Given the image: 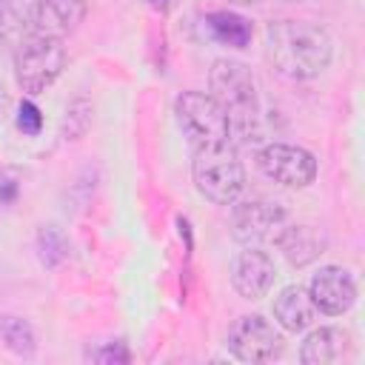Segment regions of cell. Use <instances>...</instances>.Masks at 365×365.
<instances>
[{"instance_id": "obj_4", "label": "cell", "mask_w": 365, "mask_h": 365, "mask_svg": "<svg viewBox=\"0 0 365 365\" xmlns=\"http://www.w3.org/2000/svg\"><path fill=\"white\" fill-rule=\"evenodd\" d=\"M66 68V46L63 37L34 31L17 43L14 51V80L26 94L46 91Z\"/></svg>"}, {"instance_id": "obj_23", "label": "cell", "mask_w": 365, "mask_h": 365, "mask_svg": "<svg viewBox=\"0 0 365 365\" xmlns=\"http://www.w3.org/2000/svg\"><path fill=\"white\" fill-rule=\"evenodd\" d=\"M9 108H11V97H9V91H6V86L0 83V120L9 114Z\"/></svg>"}, {"instance_id": "obj_22", "label": "cell", "mask_w": 365, "mask_h": 365, "mask_svg": "<svg viewBox=\"0 0 365 365\" xmlns=\"http://www.w3.org/2000/svg\"><path fill=\"white\" fill-rule=\"evenodd\" d=\"M145 3H148L154 11H160V14H168V11L177 6V0H145Z\"/></svg>"}, {"instance_id": "obj_8", "label": "cell", "mask_w": 365, "mask_h": 365, "mask_svg": "<svg viewBox=\"0 0 365 365\" xmlns=\"http://www.w3.org/2000/svg\"><path fill=\"white\" fill-rule=\"evenodd\" d=\"M225 345L231 351V356H237L240 362H268L274 356H279L282 351V336L277 334V328L259 317V314H245L240 319H234V325L228 328Z\"/></svg>"}, {"instance_id": "obj_25", "label": "cell", "mask_w": 365, "mask_h": 365, "mask_svg": "<svg viewBox=\"0 0 365 365\" xmlns=\"http://www.w3.org/2000/svg\"><path fill=\"white\" fill-rule=\"evenodd\" d=\"M277 3H299V0H277Z\"/></svg>"}, {"instance_id": "obj_21", "label": "cell", "mask_w": 365, "mask_h": 365, "mask_svg": "<svg viewBox=\"0 0 365 365\" xmlns=\"http://www.w3.org/2000/svg\"><path fill=\"white\" fill-rule=\"evenodd\" d=\"M88 359H97V362H128L131 354H128L125 342H106V345L88 351Z\"/></svg>"}, {"instance_id": "obj_6", "label": "cell", "mask_w": 365, "mask_h": 365, "mask_svg": "<svg viewBox=\"0 0 365 365\" xmlns=\"http://www.w3.org/2000/svg\"><path fill=\"white\" fill-rule=\"evenodd\" d=\"M288 222V211L265 197H251V200H234L231 202V217H228V228L231 237L240 245H262V242H274V237L279 234V228Z\"/></svg>"}, {"instance_id": "obj_1", "label": "cell", "mask_w": 365, "mask_h": 365, "mask_svg": "<svg viewBox=\"0 0 365 365\" xmlns=\"http://www.w3.org/2000/svg\"><path fill=\"white\" fill-rule=\"evenodd\" d=\"M334 57L331 34L308 20H277L265 29V60L288 80L319 77Z\"/></svg>"}, {"instance_id": "obj_2", "label": "cell", "mask_w": 365, "mask_h": 365, "mask_svg": "<svg viewBox=\"0 0 365 365\" xmlns=\"http://www.w3.org/2000/svg\"><path fill=\"white\" fill-rule=\"evenodd\" d=\"M208 86H211L208 94L222 106L228 117V143L234 148L259 143L262 140L259 97H257V83H254L251 68L240 60L220 57L211 63Z\"/></svg>"}, {"instance_id": "obj_17", "label": "cell", "mask_w": 365, "mask_h": 365, "mask_svg": "<svg viewBox=\"0 0 365 365\" xmlns=\"http://www.w3.org/2000/svg\"><path fill=\"white\" fill-rule=\"evenodd\" d=\"M0 339L9 351L20 354V356H31L37 351V334L34 328L14 314H0Z\"/></svg>"}, {"instance_id": "obj_7", "label": "cell", "mask_w": 365, "mask_h": 365, "mask_svg": "<svg viewBox=\"0 0 365 365\" xmlns=\"http://www.w3.org/2000/svg\"><path fill=\"white\" fill-rule=\"evenodd\" d=\"M259 171L282 188H308L317 180V160L308 148L291 143H268L257 154Z\"/></svg>"}, {"instance_id": "obj_5", "label": "cell", "mask_w": 365, "mask_h": 365, "mask_svg": "<svg viewBox=\"0 0 365 365\" xmlns=\"http://www.w3.org/2000/svg\"><path fill=\"white\" fill-rule=\"evenodd\" d=\"M174 114L182 134L194 145H211L228 140V117L208 91H182L174 100Z\"/></svg>"}, {"instance_id": "obj_9", "label": "cell", "mask_w": 365, "mask_h": 365, "mask_svg": "<svg viewBox=\"0 0 365 365\" xmlns=\"http://www.w3.org/2000/svg\"><path fill=\"white\" fill-rule=\"evenodd\" d=\"M231 285L242 299H262L274 279H277V268L268 251H262L259 245H242V251L231 259Z\"/></svg>"}, {"instance_id": "obj_19", "label": "cell", "mask_w": 365, "mask_h": 365, "mask_svg": "<svg viewBox=\"0 0 365 365\" xmlns=\"http://www.w3.org/2000/svg\"><path fill=\"white\" fill-rule=\"evenodd\" d=\"M91 114H94V108H91L88 100H83V97L71 100L66 106V117H63V137L66 140H80L91 125Z\"/></svg>"}, {"instance_id": "obj_20", "label": "cell", "mask_w": 365, "mask_h": 365, "mask_svg": "<svg viewBox=\"0 0 365 365\" xmlns=\"http://www.w3.org/2000/svg\"><path fill=\"white\" fill-rule=\"evenodd\" d=\"M17 128H20L23 134H29V137H37V134H40V128H43V114H40V108H37L31 100H23V103L17 106Z\"/></svg>"}, {"instance_id": "obj_12", "label": "cell", "mask_w": 365, "mask_h": 365, "mask_svg": "<svg viewBox=\"0 0 365 365\" xmlns=\"http://www.w3.org/2000/svg\"><path fill=\"white\" fill-rule=\"evenodd\" d=\"M351 351V336L342 328L334 325H319L314 331H308V336L299 345V359L305 365H331L339 362L342 356H348Z\"/></svg>"}, {"instance_id": "obj_14", "label": "cell", "mask_w": 365, "mask_h": 365, "mask_svg": "<svg viewBox=\"0 0 365 365\" xmlns=\"http://www.w3.org/2000/svg\"><path fill=\"white\" fill-rule=\"evenodd\" d=\"M40 11L43 0H0V37L20 43L40 31Z\"/></svg>"}, {"instance_id": "obj_15", "label": "cell", "mask_w": 365, "mask_h": 365, "mask_svg": "<svg viewBox=\"0 0 365 365\" xmlns=\"http://www.w3.org/2000/svg\"><path fill=\"white\" fill-rule=\"evenodd\" d=\"M202 29L208 31V37L220 46H228V48H248L251 46V37H254V26L248 17L231 11V9H220V11H211L205 14L202 20Z\"/></svg>"}, {"instance_id": "obj_3", "label": "cell", "mask_w": 365, "mask_h": 365, "mask_svg": "<svg viewBox=\"0 0 365 365\" xmlns=\"http://www.w3.org/2000/svg\"><path fill=\"white\" fill-rule=\"evenodd\" d=\"M191 180L197 191L214 205H231L234 200H240L245 188V168L237 148L228 140L211 145H194Z\"/></svg>"}, {"instance_id": "obj_24", "label": "cell", "mask_w": 365, "mask_h": 365, "mask_svg": "<svg viewBox=\"0 0 365 365\" xmlns=\"http://www.w3.org/2000/svg\"><path fill=\"white\" fill-rule=\"evenodd\" d=\"M228 3H237V6H251V3H257V0H228Z\"/></svg>"}, {"instance_id": "obj_10", "label": "cell", "mask_w": 365, "mask_h": 365, "mask_svg": "<svg viewBox=\"0 0 365 365\" xmlns=\"http://www.w3.org/2000/svg\"><path fill=\"white\" fill-rule=\"evenodd\" d=\"M308 297L317 311H322L328 317H342L356 302V282H354L351 271H345L342 265H325L311 277Z\"/></svg>"}, {"instance_id": "obj_18", "label": "cell", "mask_w": 365, "mask_h": 365, "mask_svg": "<svg viewBox=\"0 0 365 365\" xmlns=\"http://www.w3.org/2000/svg\"><path fill=\"white\" fill-rule=\"evenodd\" d=\"M68 237L57 225H40L37 231V257L46 268H57L60 262L68 259Z\"/></svg>"}, {"instance_id": "obj_13", "label": "cell", "mask_w": 365, "mask_h": 365, "mask_svg": "<svg viewBox=\"0 0 365 365\" xmlns=\"http://www.w3.org/2000/svg\"><path fill=\"white\" fill-rule=\"evenodd\" d=\"M314 317H317V308H314V302L308 297V288H302V285H285L277 294V299H274V319L285 331L299 334V331H305L314 322Z\"/></svg>"}, {"instance_id": "obj_11", "label": "cell", "mask_w": 365, "mask_h": 365, "mask_svg": "<svg viewBox=\"0 0 365 365\" xmlns=\"http://www.w3.org/2000/svg\"><path fill=\"white\" fill-rule=\"evenodd\" d=\"M274 245L279 248L282 259L291 265V268H305L311 262H317L325 248H328V237L322 228L317 225H282L279 234L274 237Z\"/></svg>"}, {"instance_id": "obj_16", "label": "cell", "mask_w": 365, "mask_h": 365, "mask_svg": "<svg viewBox=\"0 0 365 365\" xmlns=\"http://www.w3.org/2000/svg\"><path fill=\"white\" fill-rule=\"evenodd\" d=\"M86 11H88L86 0H43L40 31L66 37L80 29V23L86 20Z\"/></svg>"}]
</instances>
